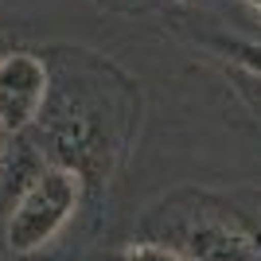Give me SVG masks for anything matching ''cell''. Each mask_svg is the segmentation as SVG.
Listing matches in <instances>:
<instances>
[{"instance_id": "6da1fadb", "label": "cell", "mask_w": 261, "mask_h": 261, "mask_svg": "<svg viewBox=\"0 0 261 261\" xmlns=\"http://www.w3.org/2000/svg\"><path fill=\"white\" fill-rule=\"evenodd\" d=\"M82 203V175L66 164H47L32 175L23 195L12 203L4 222V242L12 253H35L74 218Z\"/></svg>"}, {"instance_id": "7a4b0ae2", "label": "cell", "mask_w": 261, "mask_h": 261, "mask_svg": "<svg viewBox=\"0 0 261 261\" xmlns=\"http://www.w3.org/2000/svg\"><path fill=\"white\" fill-rule=\"evenodd\" d=\"M51 74L35 51H4L0 55V125L8 137H20L47 106Z\"/></svg>"}, {"instance_id": "3957f363", "label": "cell", "mask_w": 261, "mask_h": 261, "mask_svg": "<svg viewBox=\"0 0 261 261\" xmlns=\"http://www.w3.org/2000/svg\"><path fill=\"white\" fill-rule=\"evenodd\" d=\"M187 253L195 261H257L253 246L226 222H199L187 234Z\"/></svg>"}, {"instance_id": "277c9868", "label": "cell", "mask_w": 261, "mask_h": 261, "mask_svg": "<svg viewBox=\"0 0 261 261\" xmlns=\"http://www.w3.org/2000/svg\"><path fill=\"white\" fill-rule=\"evenodd\" d=\"M218 51L226 55L230 63H238L246 74H257L261 78V47L257 43H242V39H222Z\"/></svg>"}, {"instance_id": "5b68a950", "label": "cell", "mask_w": 261, "mask_h": 261, "mask_svg": "<svg viewBox=\"0 0 261 261\" xmlns=\"http://www.w3.org/2000/svg\"><path fill=\"white\" fill-rule=\"evenodd\" d=\"M125 261H187L184 253L168 250V246H152V242H144V246H133L125 253Z\"/></svg>"}, {"instance_id": "8992f818", "label": "cell", "mask_w": 261, "mask_h": 261, "mask_svg": "<svg viewBox=\"0 0 261 261\" xmlns=\"http://www.w3.org/2000/svg\"><path fill=\"white\" fill-rule=\"evenodd\" d=\"M8 141H12V137H8V133H4V125H0V160L8 156Z\"/></svg>"}, {"instance_id": "52a82bcc", "label": "cell", "mask_w": 261, "mask_h": 261, "mask_svg": "<svg viewBox=\"0 0 261 261\" xmlns=\"http://www.w3.org/2000/svg\"><path fill=\"white\" fill-rule=\"evenodd\" d=\"M246 4H250V8H257V12H261V0H246Z\"/></svg>"}, {"instance_id": "ba28073f", "label": "cell", "mask_w": 261, "mask_h": 261, "mask_svg": "<svg viewBox=\"0 0 261 261\" xmlns=\"http://www.w3.org/2000/svg\"><path fill=\"white\" fill-rule=\"evenodd\" d=\"M257 261H261V257H257Z\"/></svg>"}]
</instances>
